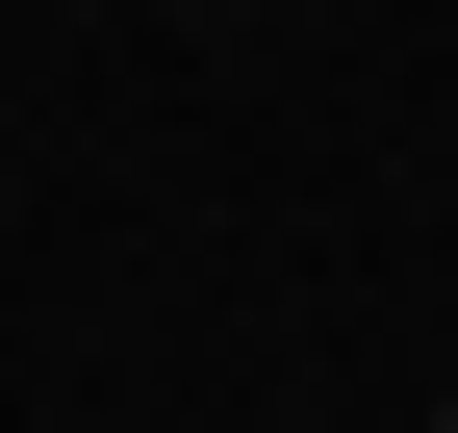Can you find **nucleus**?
Segmentation results:
<instances>
[{
    "label": "nucleus",
    "instance_id": "f257e3e1",
    "mask_svg": "<svg viewBox=\"0 0 458 433\" xmlns=\"http://www.w3.org/2000/svg\"><path fill=\"white\" fill-rule=\"evenodd\" d=\"M433 433H458V408H433Z\"/></svg>",
    "mask_w": 458,
    "mask_h": 433
}]
</instances>
